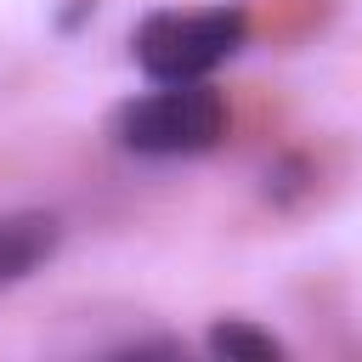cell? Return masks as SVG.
Listing matches in <instances>:
<instances>
[{
    "label": "cell",
    "instance_id": "cell-1",
    "mask_svg": "<svg viewBox=\"0 0 362 362\" xmlns=\"http://www.w3.org/2000/svg\"><path fill=\"white\" fill-rule=\"evenodd\" d=\"M249 45L243 6H198V11H147L130 34V62L153 85H192L226 68Z\"/></svg>",
    "mask_w": 362,
    "mask_h": 362
},
{
    "label": "cell",
    "instance_id": "cell-2",
    "mask_svg": "<svg viewBox=\"0 0 362 362\" xmlns=\"http://www.w3.org/2000/svg\"><path fill=\"white\" fill-rule=\"evenodd\" d=\"M107 136L130 158H198L226 136V96L209 79L158 85L147 96L119 102L107 119Z\"/></svg>",
    "mask_w": 362,
    "mask_h": 362
},
{
    "label": "cell",
    "instance_id": "cell-3",
    "mask_svg": "<svg viewBox=\"0 0 362 362\" xmlns=\"http://www.w3.org/2000/svg\"><path fill=\"white\" fill-rule=\"evenodd\" d=\"M57 215H40V209H17V215H0V288L23 283L34 266H45L57 255Z\"/></svg>",
    "mask_w": 362,
    "mask_h": 362
},
{
    "label": "cell",
    "instance_id": "cell-4",
    "mask_svg": "<svg viewBox=\"0 0 362 362\" xmlns=\"http://www.w3.org/2000/svg\"><path fill=\"white\" fill-rule=\"evenodd\" d=\"M204 345H209V356H226V362H272V356H288V345L277 334H266V328H255L243 317L215 322L204 334Z\"/></svg>",
    "mask_w": 362,
    "mask_h": 362
},
{
    "label": "cell",
    "instance_id": "cell-5",
    "mask_svg": "<svg viewBox=\"0 0 362 362\" xmlns=\"http://www.w3.org/2000/svg\"><path fill=\"white\" fill-rule=\"evenodd\" d=\"M300 187H305V164L300 158H283L277 170H266V192L272 198H294Z\"/></svg>",
    "mask_w": 362,
    "mask_h": 362
}]
</instances>
